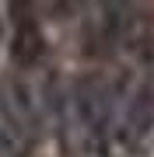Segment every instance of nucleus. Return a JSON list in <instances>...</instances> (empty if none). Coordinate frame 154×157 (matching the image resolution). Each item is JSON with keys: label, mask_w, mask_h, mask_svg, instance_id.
I'll use <instances>...</instances> for the list:
<instances>
[{"label": "nucleus", "mask_w": 154, "mask_h": 157, "mask_svg": "<svg viewBox=\"0 0 154 157\" xmlns=\"http://www.w3.org/2000/svg\"><path fill=\"white\" fill-rule=\"evenodd\" d=\"M70 112L77 119V129L91 147L105 150L116 129V91L109 87L105 77L84 73L70 87Z\"/></svg>", "instance_id": "f257e3e1"}, {"label": "nucleus", "mask_w": 154, "mask_h": 157, "mask_svg": "<svg viewBox=\"0 0 154 157\" xmlns=\"http://www.w3.org/2000/svg\"><path fill=\"white\" fill-rule=\"evenodd\" d=\"M151 129H154V84H140L133 91L130 105H126V115H123V126H119V140L137 147Z\"/></svg>", "instance_id": "f03ea898"}, {"label": "nucleus", "mask_w": 154, "mask_h": 157, "mask_svg": "<svg viewBox=\"0 0 154 157\" xmlns=\"http://www.w3.org/2000/svg\"><path fill=\"white\" fill-rule=\"evenodd\" d=\"M14 11L21 14V21L14 25V39H11V59H14V67L32 70L35 63L46 56V35H42L39 21H35L32 14H25V7H14Z\"/></svg>", "instance_id": "7ed1b4c3"}, {"label": "nucleus", "mask_w": 154, "mask_h": 157, "mask_svg": "<svg viewBox=\"0 0 154 157\" xmlns=\"http://www.w3.org/2000/svg\"><path fill=\"white\" fill-rule=\"evenodd\" d=\"M105 14H109V17H123L126 7H105ZM105 28H109V35H119V32H123V21H105Z\"/></svg>", "instance_id": "20e7f679"}, {"label": "nucleus", "mask_w": 154, "mask_h": 157, "mask_svg": "<svg viewBox=\"0 0 154 157\" xmlns=\"http://www.w3.org/2000/svg\"><path fill=\"white\" fill-rule=\"evenodd\" d=\"M0 39H4V25H0Z\"/></svg>", "instance_id": "39448f33"}]
</instances>
